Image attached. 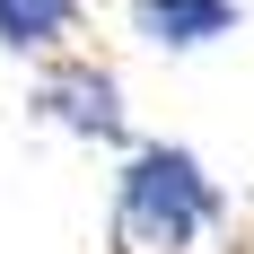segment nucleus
Here are the masks:
<instances>
[{
    "mask_svg": "<svg viewBox=\"0 0 254 254\" xmlns=\"http://www.w3.org/2000/svg\"><path fill=\"white\" fill-rule=\"evenodd\" d=\"M26 114L44 131H70L88 149H131V114H123V79L105 70L97 53H53L44 70L26 79Z\"/></svg>",
    "mask_w": 254,
    "mask_h": 254,
    "instance_id": "obj_2",
    "label": "nucleus"
},
{
    "mask_svg": "<svg viewBox=\"0 0 254 254\" xmlns=\"http://www.w3.org/2000/svg\"><path fill=\"white\" fill-rule=\"evenodd\" d=\"M123 18L131 35L149 53H210V44H228L237 35V0H123Z\"/></svg>",
    "mask_w": 254,
    "mask_h": 254,
    "instance_id": "obj_3",
    "label": "nucleus"
},
{
    "mask_svg": "<svg viewBox=\"0 0 254 254\" xmlns=\"http://www.w3.org/2000/svg\"><path fill=\"white\" fill-rule=\"evenodd\" d=\"M79 26H88L79 0H0V53H9V62H53V53H70Z\"/></svg>",
    "mask_w": 254,
    "mask_h": 254,
    "instance_id": "obj_4",
    "label": "nucleus"
},
{
    "mask_svg": "<svg viewBox=\"0 0 254 254\" xmlns=\"http://www.w3.org/2000/svg\"><path fill=\"white\" fill-rule=\"evenodd\" d=\"M228 228V184L184 140H131L105 184V237L114 254H193Z\"/></svg>",
    "mask_w": 254,
    "mask_h": 254,
    "instance_id": "obj_1",
    "label": "nucleus"
}]
</instances>
